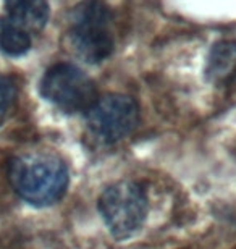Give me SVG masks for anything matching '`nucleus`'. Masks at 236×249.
Listing matches in <instances>:
<instances>
[{
    "mask_svg": "<svg viewBox=\"0 0 236 249\" xmlns=\"http://www.w3.org/2000/svg\"><path fill=\"white\" fill-rule=\"evenodd\" d=\"M147 206L144 188L131 180L113 183L99 197V212L117 240H128L141 230Z\"/></svg>",
    "mask_w": 236,
    "mask_h": 249,
    "instance_id": "7ed1b4c3",
    "label": "nucleus"
},
{
    "mask_svg": "<svg viewBox=\"0 0 236 249\" xmlns=\"http://www.w3.org/2000/svg\"><path fill=\"white\" fill-rule=\"evenodd\" d=\"M2 18L33 36L47 24L49 5L46 0H5Z\"/></svg>",
    "mask_w": 236,
    "mask_h": 249,
    "instance_id": "423d86ee",
    "label": "nucleus"
},
{
    "mask_svg": "<svg viewBox=\"0 0 236 249\" xmlns=\"http://www.w3.org/2000/svg\"><path fill=\"white\" fill-rule=\"evenodd\" d=\"M15 97V88L8 78L0 74V123L5 120Z\"/></svg>",
    "mask_w": 236,
    "mask_h": 249,
    "instance_id": "1a4fd4ad",
    "label": "nucleus"
},
{
    "mask_svg": "<svg viewBox=\"0 0 236 249\" xmlns=\"http://www.w3.org/2000/svg\"><path fill=\"white\" fill-rule=\"evenodd\" d=\"M112 13L100 0H83L70 15V44L88 63H100L112 55L115 42L110 31Z\"/></svg>",
    "mask_w": 236,
    "mask_h": 249,
    "instance_id": "f03ea898",
    "label": "nucleus"
},
{
    "mask_svg": "<svg viewBox=\"0 0 236 249\" xmlns=\"http://www.w3.org/2000/svg\"><path fill=\"white\" fill-rule=\"evenodd\" d=\"M91 131L107 142L127 138L136 128L139 108L133 97L125 94H107L97 97L86 112Z\"/></svg>",
    "mask_w": 236,
    "mask_h": 249,
    "instance_id": "39448f33",
    "label": "nucleus"
},
{
    "mask_svg": "<svg viewBox=\"0 0 236 249\" xmlns=\"http://www.w3.org/2000/svg\"><path fill=\"white\" fill-rule=\"evenodd\" d=\"M207 74L210 81L228 83L236 79V42H220L210 52Z\"/></svg>",
    "mask_w": 236,
    "mask_h": 249,
    "instance_id": "0eeeda50",
    "label": "nucleus"
},
{
    "mask_svg": "<svg viewBox=\"0 0 236 249\" xmlns=\"http://www.w3.org/2000/svg\"><path fill=\"white\" fill-rule=\"evenodd\" d=\"M42 97L67 113L88 112L97 99V89L83 70L72 63L50 67L41 79Z\"/></svg>",
    "mask_w": 236,
    "mask_h": 249,
    "instance_id": "20e7f679",
    "label": "nucleus"
},
{
    "mask_svg": "<svg viewBox=\"0 0 236 249\" xmlns=\"http://www.w3.org/2000/svg\"><path fill=\"white\" fill-rule=\"evenodd\" d=\"M8 180L23 201L46 207L58 202L68 188V168L62 159L47 152H26L13 157Z\"/></svg>",
    "mask_w": 236,
    "mask_h": 249,
    "instance_id": "f257e3e1",
    "label": "nucleus"
},
{
    "mask_svg": "<svg viewBox=\"0 0 236 249\" xmlns=\"http://www.w3.org/2000/svg\"><path fill=\"white\" fill-rule=\"evenodd\" d=\"M31 34L0 18V51L7 55L19 57L31 49Z\"/></svg>",
    "mask_w": 236,
    "mask_h": 249,
    "instance_id": "6e6552de",
    "label": "nucleus"
}]
</instances>
